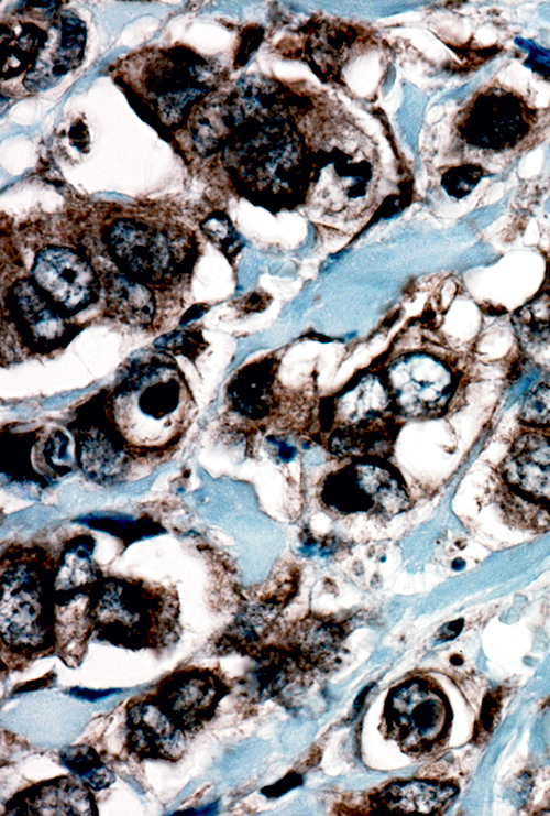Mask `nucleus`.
<instances>
[{
	"label": "nucleus",
	"mask_w": 550,
	"mask_h": 816,
	"mask_svg": "<svg viewBox=\"0 0 550 816\" xmlns=\"http://www.w3.org/2000/svg\"><path fill=\"white\" fill-rule=\"evenodd\" d=\"M222 160L238 188L267 207L295 206L308 191L305 144L285 121L249 117L232 131Z\"/></svg>",
	"instance_id": "nucleus-1"
},
{
	"label": "nucleus",
	"mask_w": 550,
	"mask_h": 816,
	"mask_svg": "<svg viewBox=\"0 0 550 816\" xmlns=\"http://www.w3.org/2000/svg\"><path fill=\"white\" fill-rule=\"evenodd\" d=\"M188 387L175 363H138L108 400L110 416L130 451L158 450L178 442L190 413Z\"/></svg>",
	"instance_id": "nucleus-2"
},
{
	"label": "nucleus",
	"mask_w": 550,
	"mask_h": 816,
	"mask_svg": "<svg viewBox=\"0 0 550 816\" xmlns=\"http://www.w3.org/2000/svg\"><path fill=\"white\" fill-rule=\"evenodd\" d=\"M55 564L42 550L23 548L1 565V641L25 660L56 652Z\"/></svg>",
	"instance_id": "nucleus-3"
},
{
	"label": "nucleus",
	"mask_w": 550,
	"mask_h": 816,
	"mask_svg": "<svg viewBox=\"0 0 550 816\" xmlns=\"http://www.w3.org/2000/svg\"><path fill=\"white\" fill-rule=\"evenodd\" d=\"M178 602L144 581L102 577L88 601L92 635L130 649L165 648L179 637Z\"/></svg>",
	"instance_id": "nucleus-4"
},
{
	"label": "nucleus",
	"mask_w": 550,
	"mask_h": 816,
	"mask_svg": "<svg viewBox=\"0 0 550 816\" xmlns=\"http://www.w3.org/2000/svg\"><path fill=\"white\" fill-rule=\"evenodd\" d=\"M494 478L495 501L508 525L535 533L550 529V431L524 426Z\"/></svg>",
	"instance_id": "nucleus-5"
},
{
	"label": "nucleus",
	"mask_w": 550,
	"mask_h": 816,
	"mask_svg": "<svg viewBox=\"0 0 550 816\" xmlns=\"http://www.w3.org/2000/svg\"><path fill=\"white\" fill-rule=\"evenodd\" d=\"M103 241L118 266L146 284L172 283L195 260V242L179 226L158 227L134 218H120L106 229Z\"/></svg>",
	"instance_id": "nucleus-6"
},
{
	"label": "nucleus",
	"mask_w": 550,
	"mask_h": 816,
	"mask_svg": "<svg viewBox=\"0 0 550 816\" xmlns=\"http://www.w3.org/2000/svg\"><path fill=\"white\" fill-rule=\"evenodd\" d=\"M384 380L395 407L409 417L444 414L460 387V376L452 365L428 352L395 358Z\"/></svg>",
	"instance_id": "nucleus-7"
},
{
	"label": "nucleus",
	"mask_w": 550,
	"mask_h": 816,
	"mask_svg": "<svg viewBox=\"0 0 550 816\" xmlns=\"http://www.w3.org/2000/svg\"><path fill=\"white\" fill-rule=\"evenodd\" d=\"M383 718L387 733L405 751L422 752L443 738L450 709L433 684L424 678H410L389 692Z\"/></svg>",
	"instance_id": "nucleus-8"
},
{
	"label": "nucleus",
	"mask_w": 550,
	"mask_h": 816,
	"mask_svg": "<svg viewBox=\"0 0 550 816\" xmlns=\"http://www.w3.org/2000/svg\"><path fill=\"white\" fill-rule=\"evenodd\" d=\"M385 380L376 374L359 378L333 400L330 423L358 454L376 447L387 437L385 415L392 406Z\"/></svg>",
	"instance_id": "nucleus-9"
},
{
	"label": "nucleus",
	"mask_w": 550,
	"mask_h": 816,
	"mask_svg": "<svg viewBox=\"0 0 550 816\" xmlns=\"http://www.w3.org/2000/svg\"><path fill=\"white\" fill-rule=\"evenodd\" d=\"M532 110L512 91L492 89L477 95L462 115L461 137L472 146L503 151L529 132Z\"/></svg>",
	"instance_id": "nucleus-10"
},
{
	"label": "nucleus",
	"mask_w": 550,
	"mask_h": 816,
	"mask_svg": "<svg viewBox=\"0 0 550 816\" xmlns=\"http://www.w3.org/2000/svg\"><path fill=\"white\" fill-rule=\"evenodd\" d=\"M32 280L64 316L75 315L97 302L100 282L79 252L50 246L35 255Z\"/></svg>",
	"instance_id": "nucleus-11"
},
{
	"label": "nucleus",
	"mask_w": 550,
	"mask_h": 816,
	"mask_svg": "<svg viewBox=\"0 0 550 816\" xmlns=\"http://www.w3.org/2000/svg\"><path fill=\"white\" fill-rule=\"evenodd\" d=\"M228 690L213 672L191 667L167 675L147 697L178 728L195 733L213 718Z\"/></svg>",
	"instance_id": "nucleus-12"
},
{
	"label": "nucleus",
	"mask_w": 550,
	"mask_h": 816,
	"mask_svg": "<svg viewBox=\"0 0 550 816\" xmlns=\"http://www.w3.org/2000/svg\"><path fill=\"white\" fill-rule=\"evenodd\" d=\"M76 461L95 481H113L129 465L130 449L113 423L107 402L101 412H84L73 422Z\"/></svg>",
	"instance_id": "nucleus-13"
},
{
	"label": "nucleus",
	"mask_w": 550,
	"mask_h": 816,
	"mask_svg": "<svg viewBox=\"0 0 550 816\" xmlns=\"http://www.w3.org/2000/svg\"><path fill=\"white\" fill-rule=\"evenodd\" d=\"M6 306L29 348L48 352L66 345L75 325L50 302L33 280L20 279L8 291Z\"/></svg>",
	"instance_id": "nucleus-14"
},
{
	"label": "nucleus",
	"mask_w": 550,
	"mask_h": 816,
	"mask_svg": "<svg viewBox=\"0 0 550 816\" xmlns=\"http://www.w3.org/2000/svg\"><path fill=\"white\" fill-rule=\"evenodd\" d=\"M125 747L140 760L176 762L186 751L187 732L146 696L127 707Z\"/></svg>",
	"instance_id": "nucleus-15"
},
{
	"label": "nucleus",
	"mask_w": 550,
	"mask_h": 816,
	"mask_svg": "<svg viewBox=\"0 0 550 816\" xmlns=\"http://www.w3.org/2000/svg\"><path fill=\"white\" fill-rule=\"evenodd\" d=\"M330 482L331 502L346 510L373 509L396 514L409 503L398 479L386 468L358 464Z\"/></svg>",
	"instance_id": "nucleus-16"
},
{
	"label": "nucleus",
	"mask_w": 550,
	"mask_h": 816,
	"mask_svg": "<svg viewBox=\"0 0 550 816\" xmlns=\"http://www.w3.org/2000/svg\"><path fill=\"white\" fill-rule=\"evenodd\" d=\"M97 813L94 794L70 776L55 777L15 794L6 806V815H92Z\"/></svg>",
	"instance_id": "nucleus-17"
},
{
	"label": "nucleus",
	"mask_w": 550,
	"mask_h": 816,
	"mask_svg": "<svg viewBox=\"0 0 550 816\" xmlns=\"http://www.w3.org/2000/svg\"><path fill=\"white\" fill-rule=\"evenodd\" d=\"M94 540L77 536L68 541L55 564L54 599L56 607H65L88 598L102 578L92 562Z\"/></svg>",
	"instance_id": "nucleus-18"
},
{
	"label": "nucleus",
	"mask_w": 550,
	"mask_h": 816,
	"mask_svg": "<svg viewBox=\"0 0 550 816\" xmlns=\"http://www.w3.org/2000/svg\"><path fill=\"white\" fill-rule=\"evenodd\" d=\"M457 788L450 784L420 780L395 782L374 799V806L387 812L441 814L452 803Z\"/></svg>",
	"instance_id": "nucleus-19"
},
{
	"label": "nucleus",
	"mask_w": 550,
	"mask_h": 816,
	"mask_svg": "<svg viewBox=\"0 0 550 816\" xmlns=\"http://www.w3.org/2000/svg\"><path fill=\"white\" fill-rule=\"evenodd\" d=\"M103 285L109 312L119 320L138 326L153 322L155 297L142 282L124 273L110 272Z\"/></svg>",
	"instance_id": "nucleus-20"
},
{
	"label": "nucleus",
	"mask_w": 550,
	"mask_h": 816,
	"mask_svg": "<svg viewBox=\"0 0 550 816\" xmlns=\"http://www.w3.org/2000/svg\"><path fill=\"white\" fill-rule=\"evenodd\" d=\"M58 757L59 762L92 791L108 788L116 780L98 752L88 744L65 747Z\"/></svg>",
	"instance_id": "nucleus-21"
},
{
	"label": "nucleus",
	"mask_w": 550,
	"mask_h": 816,
	"mask_svg": "<svg viewBox=\"0 0 550 816\" xmlns=\"http://www.w3.org/2000/svg\"><path fill=\"white\" fill-rule=\"evenodd\" d=\"M514 327L525 341L541 340L550 333V291H541L514 313Z\"/></svg>",
	"instance_id": "nucleus-22"
},
{
	"label": "nucleus",
	"mask_w": 550,
	"mask_h": 816,
	"mask_svg": "<svg viewBox=\"0 0 550 816\" xmlns=\"http://www.w3.org/2000/svg\"><path fill=\"white\" fill-rule=\"evenodd\" d=\"M518 418L525 427L550 431V373L543 376L525 393Z\"/></svg>",
	"instance_id": "nucleus-23"
},
{
	"label": "nucleus",
	"mask_w": 550,
	"mask_h": 816,
	"mask_svg": "<svg viewBox=\"0 0 550 816\" xmlns=\"http://www.w3.org/2000/svg\"><path fill=\"white\" fill-rule=\"evenodd\" d=\"M68 444V437L59 429L53 431L44 442L40 455L50 478L65 476L74 469Z\"/></svg>",
	"instance_id": "nucleus-24"
},
{
	"label": "nucleus",
	"mask_w": 550,
	"mask_h": 816,
	"mask_svg": "<svg viewBox=\"0 0 550 816\" xmlns=\"http://www.w3.org/2000/svg\"><path fill=\"white\" fill-rule=\"evenodd\" d=\"M206 236L227 255L235 252L239 244V236L234 231L230 219L220 211L211 214L201 224Z\"/></svg>",
	"instance_id": "nucleus-25"
},
{
	"label": "nucleus",
	"mask_w": 550,
	"mask_h": 816,
	"mask_svg": "<svg viewBox=\"0 0 550 816\" xmlns=\"http://www.w3.org/2000/svg\"><path fill=\"white\" fill-rule=\"evenodd\" d=\"M482 171L474 165L461 166L449 171L443 176V186L455 196H463L479 181Z\"/></svg>",
	"instance_id": "nucleus-26"
},
{
	"label": "nucleus",
	"mask_w": 550,
	"mask_h": 816,
	"mask_svg": "<svg viewBox=\"0 0 550 816\" xmlns=\"http://www.w3.org/2000/svg\"><path fill=\"white\" fill-rule=\"evenodd\" d=\"M121 689L118 688H109V689H89V688H82V687H72L67 690L69 695L73 697L85 699L89 701H97L99 699L107 698L113 694L120 693Z\"/></svg>",
	"instance_id": "nucleus-27"
},
{
	"label": "nucleus",
	"mask_w": 550,
	"mask_h": 816,
	"mask_svg": "<svg viewBox=\"0 0 550 816\" xmlns=\"http://www.w3.org/2000/svg\"><path fill=\"white\" fill-rule=\"evenodd\" d=\"M271 442L277 448L276 449V453H277V456L279 457V459H282L284 461H288V460L293 459L296 456V453H297L296 447H293L287 442L279 440V439H275V440H271Z\"/></svg>",
	"instance_id": "nucleus-28"
}]
</instances>
